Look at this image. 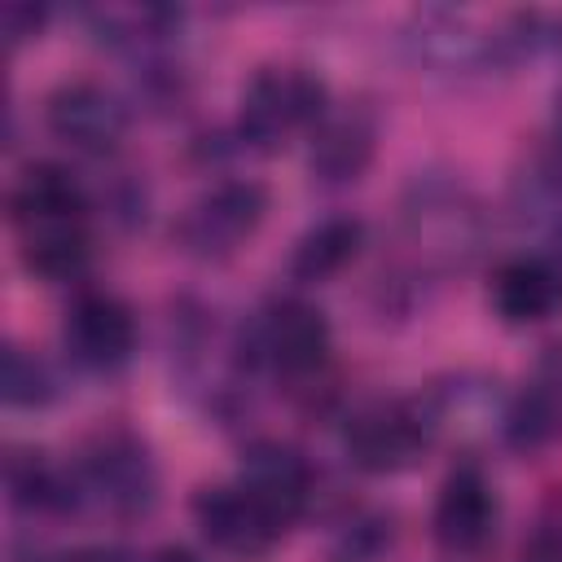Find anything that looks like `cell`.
<instances>
[{
    "instance_id": "6da1fadb",
    "label": "cell",
    "mask_w": 562,
    "mask_h": 562,
    "mask_svg": "<svg viewBox=\"0 0 562 562\" xmlns=\"http://www.w3.org/2000/svg\"><path fill=\"white\" fill-rule=\"evenodd\" d=\"M9 215L26 272L44 281H70L88 263V193L61 162H31L13 193Z\"/></svg>"
},
{
    "instance_id": "7a4b0ae2",
    "label": "cell",
    "mask_w": 562,
    "mask_h": 562,
    "mask_svg": "<svg viewBox=\"0 0 562 562\" xmlns=\"http://www.w3.org/2000/svg\"><path fill=\"white\" fill-rule=\"evenodd\" d=\"M79 501H92L119 522H136L158 505V465L149 443L127 426L97 430L75 465Z\"/></svg>"
},
{
    "instance_id": "3957f363",
    "label": "cell",
    "mask_w": 562,
    "mask_h": 562,
    "mask_svg": "<svg viewBox=\"0 0 562 562\" xmlns=\"http://www.w3.org/2000/svg\"><path fill=\"white\" fill-rule=\"evenodd\" d=\"M241 351L255 369H268L281 382L307 386L329 364V321L316 303H307L299 294L272 299L246 325Z\"/></svg>"
},
{
    "instance_id": "277c9868",
    "label": "cell",
    "mask_w": 562,
    "mask_h": 562,
    "mask_svg": "<svg viewBox=\"0 0 562 562\" xmlns=\"http://www.w3.org/2000/svg\"><path fill=\"white\" fill-rule=\"evenodd\" d=\"M329 110V92L307 66H259L241 88L237 136L255 149H281L294 132L316 127Z\"/></svg>"
},
{
    "instance_id": "5b68a950",
    "label": "cell",
    "mask_w": 562,
    "mask_h": 562,
    "mask_svg": "<svg viewBox=\"0 0 562 562\" xmlns=\"http://www.w3.org/2000/svg\"><path fill=\"white\" fill-rule=\"evenodd\" d=\"M435 422L426 404L413 400H373L356 408L342 426L347 461L364 474H404L435 443Z\"/></svg>"
},
{
    "instance_id": "8992f818",
    "label": "cell",
    "mask_w": 562,
    "mask_h": 562,
    "mask_svg": "<svg viewBox=\"0 0 562 562\" xmlns=\"http://www.w3.org/2000/svg\"><path fill=\"white\" fill-rule=\"evenodd\" d=\"M268 215V189L259 180H220L198 193L176 220V241L193 259H228L237 255Z\"/></svg>"
},
{
    "instance_id": "52a82bcc",
    "label": "cell",
    "mask_w": 562,
    "mask_h": 562,
    "mask_svg": "<svg viewBox=\"0 0 562 562\" xmlns=\"http://www.w3.org/2000/svg\"><path fill=\"white\" fill-rule=\"evenodd\" d=\"M193 522L211 549L237 562H263L290 531L281 514H272L250 487L241 483H215L193 496Z\"/></svg>"
},
{
    "instance_id": "ba28073f",
    "label": "cell",
    "mask_w": 562,
    "mask_h": 562,
    "mask_svg": "<svg viewBox=\"0 0 562 562\" xmlns=\"http://www.w3.org/2000/svg\"><path fill=\"white\" fill-rule=\"evenodd\" d=\"M404 228L430 263H465L479 250V206L452 180H417L404 202Z\"/></svg>"
},
{
    "instance_id": "9c48e42d",
    "label": "cell",
    "mask_w": 562,
    "mask_h": 562,
    "mask_svg": "<svg viewBox=\"0 0 562 562\" xmlns=\"http://www.w3.org/2000/svg\"><path fill=\"white\" fill-rule=\"evenodd\" d=\"M61 347L88 373H119L136 351V316L110 290H79L61 316Z\"/></svg>"
},
{
    "instance_id": "30bf717a",
    "label": "cell",
    "mask_w": 562,
    "mask_h": 562,
    "mask_svg": "<svg viewBox=\"0 0 562 562\" xmlns=\"http://www.w3.org/2000/svg\"><path fill=\"white\" fill-rule=\"evenodd\" d=\"M44 123H48V132L61 145H70L79 154L105 158V154H114L123 145L132 114H127L123 97L110 92L105 83H97V79H66V83H57L48 92Z\"/></svg>"
},
{
    "instance_id": "8fae6325",
    "label": "cell",
    "mask_w": 562,
    "mask_h": 562,
    "mask_svg": "<svg viewBox=\"0 0 562 562\" xmlns=\"http://www.w3.org/2000/svg\"><path fill=\"white\" fill-rule=\"evenodd\" d=\"M496 522H501L496 487L487 483V474L474 461H461L435 496V514H430L435 544L452 558H474L492 544Z\"/></svg>"
},
{
    "instance_id": "7c38bea8",
    "label": "cell",
    "mask_w": 562,
    "mask_h": 562,
    "mask_svg": "<svg viewBox=\"0 0 562 562\" xmlns=\"http://www.w3.org/2000/svg\"><path fill=\"white\" fill-rule=\"evenodd\" d=\"M501 439L531 457L562 439V342H549L522 382V391L501 413Z\"/></svg>"
},
{
    "instance_id": "4fadbf2b",
    "label": "cell",
    "mask_w": 562,
    "mask_h": 562,
    "mask_svg": "<svg viewBox=\"0 0 562 562\" xmlns=\"http://www.w3.org/2000/svg\"><path fill=\"white\" fill-rule=\"evenodd\" d=\"M237 483L250 487L272 514H281L285 522H294V518L312 505L316 470H312V461H307L294 443H281V439H255V443L246 448V457H241Z\"/></svg>"
},
{
    "instance_id": "5bb4252c",
    "label": "cell",
    "mask_w": 562,
    "mask_h": 562,
    "mask_svg": "<svg viewBox=\"0 0 562 562\" xmlns=\"http://www.w3.org/2000/svg\"><path fill=\"white\" fill-rule=\"evenodd\" d=\"M487 299L505 325H544L562 316V268L544 255L505 259L492 272Z\"/></svg>"
},
{
    "instance_id": "9a60e30c",
    "label": "cell",
    "mask_w": 562,
    "mask_h": 562,
    "mask_svg": "<svg viewBox=\"0 0 562 562\" xmlns=\"http://www.w3.org/2000/svg\"><path fill=\"white\" fill-rule=\"evenodd\" d=\"M373 145H378V123L369 110L360 105L325 110V119L312 127L307 167L325 184H351L373 162Z\"/></svg>"
},
{
    "instance_id": "2e32d148",
    "label": "cell",
    "mask_w": 562,
    "mask_h": 562,
    "mask_svg": "<svg viewBox=\"0 0 562 562\" xmlns=\"http://www.w3.org/2000/svg\"><path fill=\"white\" fill-rule=\"evenodd\" d=\"M364 246V224L351 220V215H329L321 224H312L294 250H290V277L303 281V285H321V281H334Z\"/></svg>"
},
{
    "instance_id": "e0dca14e",
    "label": "cell",
    "mask_w": 562,
    "mask_h": 562,
    "mask_svg": "<svg viewBox=\"0 0 562 562\" xmlns=\"http://www.w3.org/2000/svg\"><path fill=\"white\" fill-rule=\"evenodd\" d=\"M4 483H9V501L18 509H31V514H66V509L79 505L75 474L57 470L44 452H31V448H13L9 452Z\"/></svg>"
},
{
    "instance_id": "ac0fdd59",
    "label": "cell",
    "mask_w": 562,
    "mask_h": 562,
    "mask_svg": "<svg viewBox=\"0 0 562 562\" xmlns=\"http://www.w3.org/2000/svg\"><path fill=\"white\" fill-rule=\"evenodd\" d=\"M395 544V522L391 514L378 509H360L351 514L325 544V562H386Z\"/></svg>"
},
{
    "instance_id": "d6986e66",
    "label": "cell",
    "mask_w": 562,
    "mask_h": 562,
    "mask_svg": "<svg viewBox=\"0 0 562 562\" xmlns=\"http://www.w3.org/2000/svg\"><path fill=\"white\" fill-rule=\"evenodd\" d=\"M0 395L9 408H44L57 386L44 360H35L26 347H4V369H0Z\"/></svg>"
},
{
    "instance_id": "ffe728a7",
    "label": "cell",
    "mask_w": 562,
    "mask_h": 562,
    "mask_svg": "<svg viewBox=\"0 0 562 562\" xmlns=\"http://www.w3.org/2000/svg\"><path fill=\"white\" fill-rule=\"evenodd\" d=\"M522 562H562V501L536 518L531 536L522 540Z\"/></svg>"
},
{
    "instance_id": "44dd1931",
    "label": "cell",
    "mask_w": 562,
    "mask_h": 562,
    "mask_svg": "<svg viewBox=\"0 0 562 562\" xmlns=\"http://www.w3.org/2000/svg\"><path fill=\"white\" fill-rule=\"evenodd\" d=\"M61 562H198L193 553H184V549H154V553H132V549H79V553H70V558H61Z\"/></svg>"
},
{
    "instance_id": "7402d4cb",
    "label": "cell",
    "mask_w": 562,
    "mask_h": 562,
    "mask_svg": "<svg viewBox=\"0 0 562 562\" xmlns=\"http://www.w3.org/2000/svg\"><path fill=\"white\" fill-rule=\"evenodd\" d=\"M40 26H44V9L40 4H4L0 9V31H4V44L9 48H18L22 40H31Z\"/></svg>"
},
{
    "instance_id": "603a6c76",
    "label": "cell",
    "mask_w": 562,
    "mask_h": 562,
    "mask_svg": "<svg viewBox=\"0 0 562 562\" xmlns=\"http://www.w3.org/2000/svg\"><path fill=\"white\" fill-rule=\"evenodd\" d=\"M553 140H558V149H562V92H558V101H553Z\"/></svg>"
}]
</instances>
